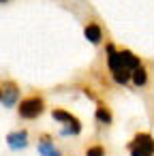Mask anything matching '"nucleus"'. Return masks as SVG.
<instances>
[{
    "mask_svg": "<svg viewBox=\"0 0 154 156\" xmlns=\"http://www.w3.org/2000/svg\"><path fill=\"white\" fill-rule=\"evenodd\" d=\"M118 54H120V62H122V66L126 69V71H135V69H139L141 66V60H139V56H135L131 49H118Z\"/></svg>",
    "mask_w": 154,
    "mask_h": 156,
    "instance_id": "6e6552de",
    "label": "nucleus"
},
{
    "mask_svg": "<svg viewBox=\"0 0 154 156\" xmlns=\"http://www.w3.org/2000/svg\"><path fill=\"white\" fill-rule=\"evenodd\" d=\"M94 118H96V122L98 124H105V126H109L111 122H113V115H111V109L103 103V101H98L96 103V111H94Z\"/></svg>",
    "mask_w": 154,
    "mask_h": 156,
    "instance_id": "1a4fd4ad",
    "label": "nucleus"
},
{
    "mask_svg": "<svg viewBox=\"0 0 154 156\" xmlns=\"http://www.w3.org/2000/svg\"><path fill=\"white\" fill-rule=\"evenodd\" d=\"M84 34H86V39L92 43V45H98L101 43V39H103V30H101V26L98 24H88L86 28H84Z\"/></svg>",
    "mask_w": 154,
    "mask_h": 156,
    "instance_id": "9d476101",
    "label": "nucleus"
},
{
    "mask_svg": "<svg viewBox=\"0 0 154 156\" xmlns=\"http://www.w3.org/2000/svg\"><path fill=\"white\" fill-rule=\"evenodd\" d=\"M37 150H39L41 156H62L60 150L56 147L52 135H47V133H43V135L39 137V145H37Z\"/></svg>",
    "mask_w": 154,
    "mask_h": 156,
    "instance_id": "0eeeda50",
    "label": "nucleus"
},
{
    "mask_svg": "<svg viewBox=\"0 0 154 156\" xmlns=\"http://www.w3.org/2000/svg\"><path fill=\"white\" fill-rule=\"evenodd\" d=\"M126 150L131 156H154V137L148 130H139L133 135V139L126 143Z\"/></svg>",
    "mask_w": 154,
    "mask_h": 156,
    "instance_id": "7ed1b4c3",
    "label": "nucleus"
},
{
    "mask_svg": "<svg viewBox=\"0 0 154 156\" xmlns=\"http://www.w3.org/2000/svg\"><path fill=\"white\" fill-rule=\"evenodd\" d=\"M45 111V98L41 94H28L26 98L20 101V107H17V113L22 120H37L41 118Z\"/></svg>",
    "mask_w": 154,
    "mask_h": 156,
    "instance_id": "20e7f679",
    "label": "nucleus"
},
{
    "mask_svg": "<svg viewBox=\"0 0 154 156\" xmlns=\"http://www.w3.org/2000/svg\"><path fill=\"white\" fill-rule=\"evenodd\" d=\"M84 156H107V150H105V145H101V143H92V145L86 147Z\"/></svg>",
    "mask_w": 154,
    "mask_h": 156,
    "instance_id": "f8f14e48",
    "label": "nucleus"
},
{
    "mask_svg": "<svg viewBox=\"0 0 154 156\" xmlns=\"http://www.w3.org/2000/svg\"><path fill=\"white\" fill-rule=\"evenodd\" d=\"M20 103V86L15 81H5L2 83V105L5 107H15Z\"/></svg>",
    "mask_w": 154,
    "mask_h": 156,
    "instance_id": "39448f33",
    "label": "nucleus"
},
{
    "mask_svg": "<svg viewBox=\"0 0 154 156\" xmlns=\"http://www.w3.org/2000/svg\"><path fill=\"white\" fill-rule=\"evenodd\" d=\"M131 81H133V86H137V88H141V86H145V83H148V71H145V66H143V64L131 73Z\"/></svg>",
    "mask_w": 154,
    "mask_h": 156,
    "instance_id": "9b49d317",
    "label": "nucleus"
},
{
    "mask_svg": "<svg viewBox=\"0 0 154 156\" xmlns=\"http://www.w3.org/2000/svg\"><path fill=\"white\" fill-rule=\"evenodd\" d=\"M105 51H107V66H109V73H111L113 81L120 83V86H126V83L131 81V71H126V69L122 66L120 54H118L116 45H113V43H107V45H105Z\"/></svg>",
    "mask_w": 154,
    "mask_h": 156,
    "instance_id": "f03ea898",
    "label": "nucleus"
},
{
    "mask_svg": "<svg viewBox=\"0 0 154 156\" xmlns=\"http://www.w3.org/2000/svg\"><path fill=\"white\" fill-rule=\"evenodd\" d=\"M0 101H2V86H0Z\"/></svg>",
    "mask_w": 154,
    "mask_h": 156,
    "instance_id": "ddd939ff",
    "label": "nucleus"
},
{
    "mask_svg": "<svg viewBox=\"0 0 154 156\" xmlns=\"http://www.w3.org/2000/svg\"><path fill=\"white\" fill-rule=\"evenodd\" d=\"M52 118L58 122V124H62V135L64 137H77V135H81V130H84V126H81V120L75 115V113H71V111H66V109H62V107H54L52 109Z\"/></svg>",
    "mask_w": 154,
    "mask_h": 156,
    "instance_id": "f257e3e1",
    "label": "nucleus"
},
{
    "mask_svg": "<svg viewBox=\"0 0 154 156\" xmlns=\"http://www.w3.org/2000/svg\"><path fill=\"white\" fill-rule=\"evenodd\" d=\"M0 2H7V0H0Z\"/></svg>",
    "mask_w": 154,
    "mask_h": 156,
    "instance_id": "4468645a",
    "label": "nucleus"
},
{
    "mask_svg": "<svg viewBox=\"0 0 154 156\" xmlns=\"http://www.w3.org/2000/svg\"><path fill=\"white\" fill-rule=\"evenodd\" d=\"M7 145H9L11 150H15V152L28 147V130L22 128V130H13V133H9V135H7Z\"/></svg>",
    "mask_w": 154,
    "mask_h": 156,
    "instance_id": "423d86ee",
    "label": "nucleus"
}]
</instances>
